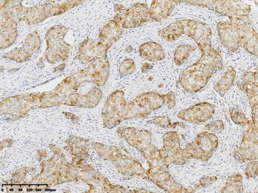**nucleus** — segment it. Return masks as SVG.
I'll use <instances>...</instances> for the list:
<instances>
[{"label":"nucleus","instance_id":"1","mask_svg":"<svg viewBox=\"0 0 258 193\" xmlns=\"http://www.w3.org/2000/svg\"><path fill=\"white\" fill-rule=\"evenodd\" d=\"M182 34L192 38L201 51L200 58L181 73L179 83L187 92L196 93L205 87L213 74L223 69V59L212 46L210 26L190 19L180 20Z\"/></svg>","mask_w":258,"mask_h":193},{"label":"nucleus","instance_id":"2","mask_svg":"<svg viewBox=\"0 0 258 193\" xmlns=\"http://www.w3.org/2000/svg\"><path fill=\"white\" fill-rule=\"evenodd\" d=\"M176 103L175 96L172 92L164 94L153 91L144 92L127 102L124 92L116 90L108 97L103 108V124L111 129L127 119L146 117L165 104L168 109H171Z\"/></svg>","mask_w":258,"mask_h":193},{"label":"nucleus","instance_id":"3","mask_svg":"<svg viewBox=\"0 0 258 193\" xmlns=\"http://www.w3.org/2000/svg\"><path fill=\"white\" fill-rule=\"evenodd\" d=\"M92 144L98 156L104 160L112 162L121 175L136 176L152 181L150 176L142 164L132 156L122 153L118 147L99 143Z\"/></svg>","mask_w":258,"mask_h":193},{"label":"nucleus","instance_id":"4","mask_svg":"<svg viewBox=\"0 0 258 193\" xmlns=\"http://www.w3.org/2000/svg\"><path fill=\"white\" fill-rule=\"evenodd\" d=\"M68 30L66 26L57 25L50 28L47 32V48L44 56L49 63H55L59 60L66 61L69 58L71 45L64 40Z\"/></svg>","mask_w":258,"mask_h":193},{"label":"nucleus","instance_id":"5","mask_svg":"<svg viewBox=\"0 0 258 193\" xmlns=\"http://www.w3.org/2000/svg\"><path fill=\"white\" fill-rule=\"evenodd\" d=\"M178 4L186 3L201 8H207L228 17L249 15L251 6L240 1H178Z\"/></svg>","mask_w":258,"mask_h":193},{"label":"nucleus","instance_id":"6","mask_svg":"<svg viewBox=\"0 0 258 193\" xmlns=\"http://www.w3.org/2000/svg\"><path fill=\"white\" fill-rule=\"evenodd\" d=\"M181 140L175 131H168L163 136V147L160 149L161 156L169 167L171 163L177 165L185 164L192 158L187 149L180 147Z\"/></svg>","mask_w":258,"mask_h":193},{"label":"nucleus","instance_id":"7","mask_svg":"<svg viewBox=\"0 0 258 193\" xmlns=\"http://www.w3.org/2000/svg\"><path fill=\"white\" fill-rule=\"evenodd\" d=\"M114 11L117 13L113 19L118 22L123 29L135 28L152 21L149 7L146 3H135L128 8L117 4L115 6Z\"/></svg>","mask_w":258,"mask_h":193},{"label":"nucleus","instance_id":"8","mask_svg":"<svg viewBox=\"0 0 258 193\" xmlns=\"http://www.w3.org/2000/svg\"><path fill=\"white\" fill-rule=\"evenodd\" d=\"M247 130L244 132L239 147L236 146L233 156L238 162L256 160L258 158V130L253 121L249 120Z\"/></svg>","mask_w":258,"mask_h":193},{"label":"nucleus","instance_id":"9","mask_svg":"<svg viewBox=\"0 0 258 193\" xmlns=\"http://www.w3.org/2000/svg\"><path fill=\"white\" fill-rule=\"evenodd\" d=\"M236 28L240 47L248 53L257 57V33L254 30L249 15H242L229 19Z\"/></svg>","mask_w":258,"mask_h":193},{"label":"nucleus","instance_id":"10","mask_svg":"<svg viewBox=\"0 0 258 193\" xmlns=\"http://www.w3.org/2000/svg\"><path fill=\"white\" fill-rule=\"evenodd\" d=\"M215 112V108L212 104L202 102L180 110L177 116L188 122L199 124L210 120L214 115Z\"/></svg>","mask_w":258,"mask_h":193},{"label":"nucleus","instance_id":"11","mask_svg":"<svg viewBox=\"0 0 258 193\" xmlns=\"http://www.w3.org/2000/svg\"><path fill=\"white\" fill-rule=\"evenodd\" d=\"M109 48L99 42L86 38L79 45L77 57L82 64H88L106 54Z\"/></svg>","mask_w":258,"mask_h":193},{"label":"nucleus","instance_id":"12","mask_svg":"<svg viewBox=\"0 0 258 193\" xmlns=\"http://www.w3.org/2000/svg\"><path fill=\"white\" fill-rule=\"evenodd\" d=\"M217 30L222 44L232 52L237 51L240 43L235 26L230 21H222L218 23Z\"/></svg>","mask_w":258,"mask_h":193},{"label":"nucleus","instance_id":"13","mask_svg":"<svg viewBox=\"0 0 258 193\" xmlns=\"http://www.w3.org/2000/svg\"><path fill=\"white\" fill-rule=\"evenodd\" d=\"M238 88L246 94L251 111L257 109V72H246L237 83Z\"/></svg>","mask_w":258,"mask_h":193},{"label":"nucleus","instance_id":"14","mask_svg":"<svg viewBox=\"0 0 258 193\" xmlns=\"http://www.w3.org/2000/svg\"><path fill=\"white\" fill-rule=\"evenodd\" d=\"M123 28L117 21L110 20L101 29L99 34L98 42L110 48L121 36Z\"/></svg>","mask_w":258,"mask_h":193},{"label":"nucleus","instance_id":"15","mask_svg":"<svg viewBox=\"0 0 258 193\" xmlns=\"http://www.w3.org/2000/svg\"><path fill=\"white\" fill-rule=\"evenodd\" d=\"M178 1H153L149 8L152 21H161L168 18L172 13Z\"/></svg>","mask_w":258,"mask_h":193},{"label":"nucleus","instance_id":"16","mask_svg":"<svg viewBox=\"0 0 258 193\" xmlns=\"http://www.w3.org/2000/svg\"><path fill=\"white\" fill-rule=\"evenodd\" d=\"M139 51L142 57L150 61H160L165 57L162 46L155 42L143 43L140 46Z\"/></svg>","mask_w":258,"mask_h":193},{"label":"nucleus","instance_id":"17","mask_svg":"<svg viewBox=\"0 0 258 193\" xmlns=\"http://www.w3.org/2000/svg\"><path fill=\"white\" fill-rule=\"evenodd\" d=\"M194 140L209 159L218 147V138L213 133L202 132L196 137Z\"/></svg>","mask_w":258,"mask_h":193},{"label":"nucleus","instance_id":"18","mask_svg":"<svg viewBox=\"0 0 258 193\" xmlns=\"http://www.w3.org/2000/svg\"><path fill=\"white\" fill-rule=\"evenodd\" d=\"M236 71L233 68L224 73L219 81L214 85V90L221 97H224L227 92L232 87L235 80Z\"/></svg>","mask_w":258,"mask_h":193},{"label":"nucleus","instance_id":"19","mask_svg":"<svg viewBox=\"0 0 258 193\" xmlns=\"http://www.w3.org/2000/svg\"><path fill=\"white\" fill-rule=\"evenodd\" d=\"M159 37L167 41H175L182 34L180 21L175 22L164 27L158 32Z\"/></svg>","mask_w":258,"mask_h":193},{"label":"nucleus","instance_id":"20","mask_svg":"<svg viewBox=\"0 0 258 193\" xmlns=\"http://www.w3.org/2000/svg\"><path fill=\"white\" fill-rule=\"evenodd\" d=\"M242 176L236 173L229 176L225 185L221 189V192H239L243 191Z\"/></svg>","mask_w":258,"mask_h":193},{"label":"nucleus","instance_id":"21","mask_svg":"<svg viewBox=\"0 0 258 193\" xmlns=\"http://www.w3.org/2000/svg\"><path fill=\"white\" fill-rule=\"evenodd\" d=\"M41 45V38L37 31L29 34L26 37L22 48L31 56L38 52Z\"/></svg>","mask_w":258,"mask_h":193},{"label":"nucleus","instance_id":"22","mask_svg":"<svg viewBox=\"0 0 258 193\" xmlns=\"http://www.w3.org/2000/svg\"><path fill=\"white\" fill-rule=\"evenodd\" d=\"M195 49V47L190 44L178 45L175 47L174 51V63L178 66L182 65L188 60L189 55Z\"/></svg>","mask_w":258,"mask_h":193},{"label":"nucleus","instance_id":"23","mask_svg":"<svg viewBox=\"0 0 258 193\" xmlns=\"http://www.w3.org/2000/svg\"><path fill=\"white\" fill-rule=\"evenodd\" d=\"M17 37V28L1 27V49H5L11 46Z\"/></svg>","mask_w":258,"mask_h":193},{"label":"nucleus","instance_id":"24","mask_svg":"<svg viewBox=\"0 0 258 193\" xmlns=\"http://www.w3.org/2000/svg\"><path fill=\"white\" fill-rule=\"evenodd\" d=\"M147 122L153 123L165 129H175L178 126H180L183 129H185V126L183 123L181 122H175L172 123L171 119L165 115L157 116L151 120L147 121Z\"/></svg>","mask_w":258,"mask_h":193},{"label":"nucleus","instance_id":"25","mask_svg":"<svg viewBox=\"0 0 258 193\" xmlns=\"http://www.w3.org/2000/svg\"><path fill=\"white\" fill-rule=\"evenodd\" d=\"M3 57L16 61L19 62H23L29 59L31 57L25 52L21 47L16 48L4 54Z\"/></svg>","mask_w":258,"mask_h":193},{"label":"nucleus","instance_id":"26","mask_svg":"<svg viewBox=\"0 0 258 193\" xmlns=\"http://www.w3.org/2000/svg\"><path fill=\"white\" fill-rule=\"evenodd\" d=\"M185 147L187 149L192 158L206 162L210 160L195 140L187 143Z\"/></svg>","mask_w":258,"mask_h":193},{"label":"nucleus","instance_id":"27","mask_svg":"<svg viewBox=\"0 0 258 193\" xmlns=\"http://www.w3.org/2000/svg\"><path fill=\"white\" fill-rule=\"evenodd\" d=\"M229 112L230 117L234 123L243 127L247 125L249 120L243 112L233 107L229 108Z\"/></svg>","mask_w":258,"mask_h":193},{"label":"nucleus","instance_id":"28","mask_svg":"<svg viewBox=\"0 0 258 193\" xmlns=\"http://www.w3.org/2000/svg\"><path fill=\"white\" fill-rule=\"evenodd\" d=\"M136 69V65L133 59H124L118 67V72L122 76H127L132 74Z\"/></svg>","mask_w":258,"mask_h":193},{"label":"nucleus","instance_id":"29","mask_svg":"<svg viewBox=\"0 0 258 193\" xmlns=\"http://www.w3.org/2000/svg\"><path fill=\"white\" fill-rule=\"evenodd\" d=\"M244 174L247 179L257 177L258 175V162L256 160L251 161L247 164Z\"/></svg>","mask_w":258,"mask_h":193},{"label":"nucleus","instance_id":"30","mask_svg":"<svg viewBox=\"0 0 258 193\" xmlns=\"http://www.w3.org/2000/svg\"><path fill=\"white\" fill-rule=\"evenodd\" d=\"M204 128L212 132H219L224 128V124L221 120H216L207 124Z\"/></svg>","mask_w":258,"mask_h":193},{"label":"nucleus","instance_id":"31","mask_svg":"<svg viewBox=\"0 0 258 193\" xmlns=\"http://www.w3.org/2000/svg\"><path fill=\"white\" fill-rule=\"evenodd\" d=\"M218 179L216 176H204L201 177L199 180V183L196 185L198 190L208 186L214 183Z\"/></svg>","mask_w":258,"mask_h":193},{"label":"nucleus","instance_id":"32","mask_svg":"<svg viewBox=\"0 0 258 193\" xmlns=\"http://www.w3.org/2000/svg\"><path fill=\"white\" fill-rule=\"evenodd\" d=\"M153 68V66L149 63H144L141 68V71L142 73H146Z\"/></svg>","mask_w":258,"mask_h":193}]
</instances>
